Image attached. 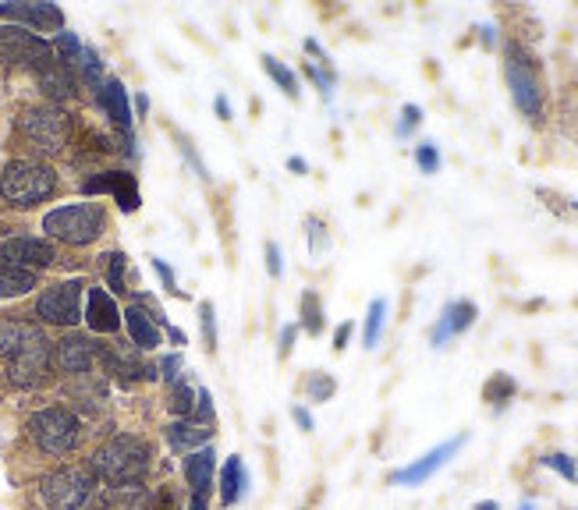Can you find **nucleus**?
I'll return each instance as SVG.
<instances>
[{"instance_id": "nucleus-47", "label": "nucleus", "mask_w": 578, "mask_h": 510, "mask_svg": "<svg viewBox=\"0 0 578 510\" xmlns=\"http://www.w3.org/2000/svg\"><path fill=\"white\" fill-rule=\"evenodd\" d=\"M291 418L298 422V429H302V433H313V415H309V408L295 404V408H291Z\"/></svg>"}, {"instance_id": "nucleus-14", "label": "nucleus", "mask_w": 578, "mask_h": 510, "mask_svg": "<svg viewBox=\"0 0 578 510\" xmlns=\"http://www.w3.org/2000/svg\"><path fill=\"white\" fill-rule=\"evenodd\" d=\"M461 447H465V436H451V440H444V443H437L433 450H426L422 457H415L412 464L398 468V472L391 475V482H394V486H408V489L422 486V482H430Z\"/></svg>"}, {"instance_id": "nucleus-54", "label": "nucleus", "mask_w": 578, "mask_h": 510, "mask_svg": "<svg viewBox=\"0 0 578 510\" xmlns=\"http://www.w3.org/2000/svg\"><path fill=\"white\" fill-rule=\"evenodd\" d=\"M135 107H139V114H149V96H135Z\"/></svg>"}, {"instance_id": "nucleus-20", "label": "nucleus", "mask_w": 578, "mask_h": 510, "mask_svg": "<svg viewBox=\"0 0 578 510\" xmlns=\"http://www.w3.org/2000/svg\"><path fill=\"white\" fill-rule=\"evenodd\" d=\"M476 316H479V309L469 302V298L447 302L444 312H440V319H437V326H433V333H430V344H433V348H444L451 337H458V333L469 330V326L476 323Z\"/></svg>"}, {"instance_id": "nucleus-13", "label": "nucleus", "mask_w": 578, "mask_h": 510, "mask_svg": "<svg viewBox=\"0 0 578 510\" xmlns=\"http://www.w3.org/2000/svg\"><path fill=\"white\" fill-rule=\"evenodd\" d=\"M61 252L50 238H32V234H18V238L0 241V266H18V270H50L57 266Z\"/></svg>"}, {"instance_id": "nucleus-15", "label": "nucleus", "mask_w": 578, "mask_h": 510, "mask_svg": "<svg viewBox=\"0 0 578 510\" xmlns=\"http://www.w3.org/2000/svg\"><path fill=\"white\" fill-rule=\"evenodd\" d=\"M82 192L86 195H114L125 213H135L142 202L139 185H135V174H128V170H100V174L82 181Z\"/></svg>"}, {"instance_id": "nucleus-7", "label": "nucleus", "mask_w": 578, "mask_h": 510, "mask_svg": "<svg viewBox=\"0 0 578 510\" xmlns=\"http://www.w3.org/2000/svg\"><path fill=\"white\" fill-rule=\"evenodd\" d=\"M96 493H100V482L89 472V464L64 461L36 482V500L43 510H82L96 503Z\"/></svg>"}, {"instance_id": "nucleus-16", "label": "nucleus", "mask_w": 578, "mask_h": 510, "mask_svg": "<svg viewBox=\"0 0 578 510\" xmlns=\"http://www.w3.org/2000/svg\"><path fill=\"white\" fill-rule=\"evenodd\" d=\"M32 75H36V85H40L43 100H47L50 107H64V103H71L79 96V75H75V68L57 61V57L43 64L40 71H32Z\"/></svg>"}, {"instance_id": "nucleus-6", "label": "nucleus", "mask_w": 578, "mask_h": 510, "mask_svg": "<svg viewBox=\"0 0 578 510\" xmlns=\"http://www.w3.org/2000/svg\"><path fill=\"white\" fill-rule=\"evenodd\" d=\"M110 217L100 202H64L57 209H47L43 231L50 241H61L68 248H89L107 234Z\"/></svg>"}, {"instance_id": "nucleus-31", "label": "nucleus", "mask_w": 578, "mask_h": 510, "mask_svg": "<svg viewBox=\"0 0 578 510\" xmlns=\"http://www.w3.org/2000/svg\"><path fill=\"white\" fill-rule=\"evenodd\" d=\"M103 273H107L110 294H128V255L125 252H107L100 259Z\"/></svg>"}, {"instance_id": "nucleus-4", "label": "nucleus", "mask_w": 578, "mask_h": 510, "mask_svg": "<svg viewBox=\"0 0 578 510\" xmlns=\"http://www.w3.org/2000/svg\"><path fill=\"white\" fill-rule=\"evenodd\" d=\"M18 139L29 149H36L40 156H64L75 146V132L79 124L64 107H50V103H32L22 107L15 117Z\"/></svg>"}, {"instance_id": "nucleus-29", "label": "nucleus", "mask_w": 578, "mask_h": 510, "mask_svg": "<svg viewBox=\"0 0 578 510\" xmlns=\"http://www.w3.org/2000/svg\"><path fill=\"white\" fill-rule=\"evenodd\" d=\"M383 326H387V298H373L366 312V323H362V348L373 351L380 344Z\"/></svg>"}, {"instance_id": "nucleus-26", "label": "nucleus", "mask_w": 578, "mask_h": 510, "mask_svg": "<svg viewBox=\"0 0 578 510\" xmlns=\"http://www.w3.org/2000/svg\"><path fill=\"white\" fill-rule=\"evenodd\" d=\"M245 489H249V472H245L242 457L231 454L224 464H220V472H217V493H220V503H224V507H235V503L245 496Z\"/></svg>"}, {"instance_id": "nucleus-35", "label": "nucleus", "mask_w": 578, "mask_h": 510, "mask_svg": "<svg viewBox=\"0 0 578 510\" xmlns=\"http://www.w3.org/2000/svg\"><path fill=\"white\" fill-rule=\"evenodd\" d=\"M50 47H54V57H57V61L68 64V68H75V64H79V57H82V50H86V47H82V39L75 36V32H68V29L57 32Z\"/></svg>"}, {"instance_id": "nucleus-10", "label": "nucleus", "mask_w": 578, "mask_h": 510, "mask_svg": "<svg viewBox=\"0 0 578 510\" xmlns=\"http://www.w3.org/2000/svg\"><path fill=\"white\" fill-rule=\"evenodd\" d=\"M50 362H54V376L82 379L93 376L100 369V340L79 330H64L50 348Z\"/></svg>"}, {"instance_id": "nucleus-22", "label": "nucleus", "mask_w": 578, "mask_h": 510, "mask_svg": "<svg viewBox=\"0 0 578 510\" xmlns=\"http://www.w3.org/2000/svg\"><path fill=\"white\" fill-rule=\"evenodd\" d=\"M181 475H185L188 493H213V482H217V450H213V443L181 457Z\"/></svg>"}, {"instance_id": "nucleus-41", "label": "nucleus", "mask_w": 578, "mask_h": 510, "mask_svg": "<svg viewBox=\"0 0 578 510\" xmlns=\"http://www.w3.org/2000/svg\"><path fill=\"white\" fill-rule=\"evenodd\" d=\"M199 323H203V340H206V351H217V316H213V305L203 302L199 305Z\"/></svg>"}, {"instance_id": "nucleus-40", "label": "nucleus", "mask_w": 578, "mask_h": 510, "mask_svg": "<svg viewBox=\"0 0 578 510\" xmlns=\"http://www.w3.org/2000/svg\"><path fill=\"white\" fill-rule=\"evenodd\" d=\"M415 167H419L422 174H437V170H440V149L433 146V142H419V146H415Z\"/></svg>"}, {"instance_id": "nucleus-9", "label": "nucleus", "mask_w": 578, "mask_h": 510, "mask_svg": "<svg viewBox=\"0 0 578 510\" xmlns=\"http://www.w3.org/2000/svg\"><path fill=\"white\" fill-rule=\"evenodd\" d=\"M47 61H54V47L40 32L22 29V25H0V68H25V71H40Z\"/></svg>"}, {"instance_id": "nucleus-50", "label": "nucleus", "mask_w": 578, "mask_h": 510, "mask_svg": "<svg viewBox=\"0 0 578 510\" xmlns=\"http://www.w3.org/2000/svg\"><path fill=\"white\" fill-rule=\"evenodd\" d=\"M213 110H217L220 121H231V100H227L224 93H220L217 100H213Z\"/></svg>"}, {"instance_id": "nucleus-24", "label": "nucleus", "mask_w": 578, "mask_h": 510, "mask_svg": "<svg viewBox=\"0 0 578 510\" xmlns=\"http://www.w3.org/2000/svg\"><path fill=\"white\" fill-rule=\"evenodd\" d=\"M47 337L40 323H29V319H0V362L15 358L18 351H25L32 340Z\"/></svg>"}, {"instance_id": "nucleus-51", "label": "nucleus", "mask_w": 578, "mask_h": 510, "mask_svg": "<svg viewBox=\"0 0 578 510\" xmlns=\"http://www.w3.org/2000/svg\"><path fill=\"white\" fill-rule=\"evenodd\" d=\"M288 170H295V174H309V163H305L302 156H288Z\"/></svg>"}, {"instance_id": "nucleus-19", "label": "nucleus", "mask_w": 578, "mask_h": 510, "mask_svg": "<svg viewBox=\"0 0 578 510\" xmlns=\"http://www.w3.org/2000/svg\"><path fill=\"white\" fill-rule=\"evenodd\" d=\"M213 433H217V425H199L192 418H174V422L164 425V440L174 454H192V450H203L213 443Z\"/></svg>"}, {"instance_id": "nucleus-52", "label": "nucleus", "mask_w": 578, "mask_h": 510, "mask_svg": "<svg viewBox=\"0 0 578 510\" xmlns=\"http://www.w3.org/2000/svg\"><path fill=\"white\" fill-rule=\"evenodd\" d=\"M479 36H483V43H486V47H497V36H493V25H483V29H479Z\"/></svg>"}, {"instance_id": "nucleus-55", "label": "nucleus", "mask_w": 578, "mask_h": 510, "mask_svg": "<svg viewBox=\"0 0 578 510\" xmlns=\"http://www.w3.org/2000/svg\"><path fill=\"white\" fill-rule=\"evenodd\" d=\"M472 510H500V503L497 500H483V503H476Z\"/></svg>"}, {"instance_id": "nucleus-27", "label": "nucleus", "mask_w": 578, "mask_h": 510, "mask_svg": "<svg viewBox=\"0 0 578 510\" xmlns=\"http://www.w3.org/2000/svg\"><path fill=\"white\" fill-rule=\"evenodd\" d=\"M36 287H40V273L18 270V266H0V302L32 294Z\"/></svg>"}, {"instance_id": "nucleus-48", "label": "nucleus", "mask_w": 578, "mask_h": 510, "mask_svg": "<svg viewBox=\"0 0 578 510\" xmlns=\"http://www.w3.org/2000/svg\"><path fill=\"white\" fill-rule=\"evenodd\" d=\"M295 337H298V326H284V330H281V358L291 355V348H295Z\"/></svg>"}, {"instance_id": "nucleus-11", "label": "nucleus", "mask_w": 578, "mask_h": 510, "mask_svg": "<svg viewBox=\"0 0 578 510\" xmlns=\"http://www.w3.org/2000/svg\"><path fill=\"white\" fill-rule=\"evenodd\" d=\"M100 372L121 387H139V383H157L160 369L157 362H146L139 348L114 340V344H100Z\"/></svg>"}, {"instance_id": "nucleus-45", "label": "nucleus", "mask_w": 578, "mask_h": 510, "mask_svg": "<svg viewBox=\"0 0 578 510\" xmlns=\"http://www.w3.org/2000/svg\"><path fill=\"white\" fill-rule=\"evenodd\" d=\"M153 270H157V277L164 280L167 291H171V294H181V291H178V280H174V270L164 263V259H153Z\"/></svg>"}, {"instance_id": "nucleus-46", "label": "nucleus", "mask_w": 578, "mask_h": 510, "mask_svg": "<svg viewBox=\"0 0 578 510\" xmlns=\"http://www.w3.org/2000/svg\"><path fill=\"white\" fill-rule=\"evenodd\" d=\"M352 333H355V323H341L334 330V351H344L348 348V340H352Z\"/></svg>"}, {"instance_id": "nucleus-49", "label": "nucleus", "mask_w": 578, "mask_h": 510, "mask_svg": "<svg viewBox=\"0 0 578 510\" xmlns=\"http://www.w3.org/2000/svg\"><path fill=\"white\" fill-rule=\"evenodd\" d=\"M210 496L213 493H188L185 510H210Z\"/></svg>"}, {"instance_id": "nucleus-33", "label": "nucleus", "mask_w": 578, "mask_h": 510, "mask_svg": "<svg viewBox=\"0 0 578 510\" xmlns=\"http://www.w3.org/2000/svg\"><path fill=\"white\" fill-rule=\"evenodd\" d=\"M263 71L274 78L277 89H281L288 100H298V78H295V71H291L288 64L277 61V57H270V54H263Z\"/></svg>"}, {"instance_id": "nucleus-39", "label": "nucleus", "mask_w": 578, "mask_h": 510, "mask_svg": "<svg viewBox=\"0 0 578 510\" xmlns=\"http://www.w3.org/2000/svg\"><path fill=\"white\" fill-rule=\"evenodd\" d=\"M157 369H160V379H164L167 387H171V383L185 379V376H181V372H185V358H181V351H171V355H160Z\"/></svg>"}, {"instance_id": "nucleus-44", "label": "nucleus", "mask_w": 578, "mask_h": 510, "mask_svg": "<svg viewBox=\"0 0 578 510\" xmlns=\"http://www.w3.org/2000/svg\"><path fill=\"white\" fill-rule=\"evenodd\" d=\"M309 78L320 85L323 100H330V93H334V75H327V71H320V68H313V64H309Z\"/></svg>"}, {"instance_id": "nucleus-21", "label": "nucleus", "mask_w": 578, "mask_h": 510, "mask_svg": "<svg viewBox=\"0 0 578 510\" xmlns=\"http://www.w3.org/2000/svg\"><path fill=\"white\" fill-rule=\"evenodd\" d=\"M121 316H125V330L128 337H132V348H139L142 355H146V351H157L160 344H164L157 312H149L146 305H128Z\"/></svg>"}, {"instance_id": "nucleus-17", "label": "nucleus", "mask_w": 578, "mask_h": 510, "mask_svg": "<svg viewBox=\"0 0 578 510\" xmlns=\"http://www.w3.org/2000/svg\"><path fill=\"white\" fill-rule=\"evenodd\" d=\"M0 18L8 25H22L32 32H64V11L57 4H0Z\"/></svg>"}, {"instance_id": "nucleus-53", "label": "nucleus", "mask_w": 578, "mask_h": 510, "mask_svg": "<svg viewBox=\"0 0 578 510\" xmlns=\"http://www.w3.org/2000/svg\"><path fill=\"white\" fill-rule=\"evenodd\" d=\"M167 337H171V344H178V348L185 344V333H181L178 326H167Z\"/></svg>"}, {"instance_id": "nucleus-38", "label": "nucleus", "mask_w": 578, "mask_h": 510, "mask_svg": "<svg viewBox=\"0 0 578 510\" xmlns=\"http://www.w3.org/2000/svg\"><path fill=\"white\" fill-rule=\"evenodd\" d=\"M192 422L217 425V404H213V394L206 387H199V394H196V411H192Z\"/></svg>"}, {"instance_id": "nucleus-28", "label": "nucleus", "mask_w": 578, "mask_h": 510, "mask_svg": "<svg viewBox=\"0 0 578 510\" xmlns=\"http://www.w3.org/2000/svg\"><path fill=\"white\" fill-rule=\"evenodd\" d=\"M515 394H518V383L508 376V372H493V376L486 379V387H483V401L490 404L493 411L508 408V404L515 401Z\"/></svg>"}, {"instance_id": "nucleus-5", "label": "nucleus", "mask_w": 578, "mask_h": 510, "mask_svg": "<svg viewBox=\"0 0 578 510\" xmlns=\"http://www.w3.org/2000/svg\"><path fill=\"white\" fill-rule=\"evenodd\" d=\"M504 78H508L511 100H515L518 114L532 124L543 121V114H547V89H543L539 61L518 39H511L508 47H504Z\"/></svg>"}, {"instance_id": "nucleus-23", "label": "nucleus", "mask_w": 578, "mask_h": 510, "mask_svg": "<svg viewBox=\"0 0 578 510\" xmlns=\"http://www.w3.org/2000/svg\"><path fill=\"white\" fill-rule=\"evenodd\" d=\"M96 103H100L103 114L110 117V124L118 132H132V103H128V89L121 78H107L103 89L96 93Z\"/></svg>"}, {"instance_id": "nucleus-42", "label": "nucleus", "mask_w": 578, "mask_h": 510, "mask_svg": "<svg viewBox=\"0 0 578 510\" xmlns=\"http://www.w3.org/2000/svg\"><path fill=\"white\" fill-rule=\"evenodd\" d=\"M419 124H422V107H415V103H405V107H401L398 135H401V139H408V135H412Z\"/></svg>"}, {"instance_id": "nucleus-1", "label": "nucleus", "mask_w": 578, "mask_h": 510, "mask_svg": "<svg viewBox=\"0 0 578 510\" xmlns=\"http://www.w3.org/2000/svg\"><path fill=\"white\" fill-rule=\"evenodd\" d=\"M153 443L142 433H114L93 447V454L86 457L89 472L96 475V482L103 486H128V482H146L153 472Z\"/></svg>"}, {"instance_id": "nucleus-37", "label": "nucleus", "mask_w": 578, "mask_h": 510, "mask_svg": "<svg viewBox=\"0 0 578 510\" xmlns=\"http://www.w3.org/2000/svg\"><path fill=\"white\" fill-rule=\"evenodd\" d=\"M539 464H543V468H550V472H557V475H561V479L578 482V468H575V461H571L568 454H561V450H554V454H543V457H539Z\"/></svg>"}, {"instance_id": "nucleus-25", "label": "nucleus", "mask_w": 578, "mask_h": 510, "mask_svg": "<svg viewBox=\"0 0 578 510\" xmlns=\"http://www.w3.org/2000/svg\"><path fill=\"white\" fill-rule=\"evenodd\" d=\"M100 503L107 510H153V486L128 482V486H103Z\"/></svg>"}, {"instance_id": "nucleus-56", "label": "nucleus", "mask_w": 578, "mask_h": 510, "mask_svg": "<svg viewBox=\"0 0 578 510\" xmlns=\"http://www.w3.org/2000/svg\"><path fill=\"white\" fill-rule=\"evenodd\" d=\"M82 510H107L103 503H89V507H82Z\"/></svg>"}, {"instance_id": "nucleus-8", "label": "nucleus", "mask_w": 578, "mask_h": 510, "mask_svg": "<svg viewBox=\"0 0 578 510\" xmlns=\"http://www.w3.org/2000/svg\"><path fill=\"white\" fill-rule=\"evenodd\" d=\"M86 280H57V284L43 287L36 294V323L43 326H61V330H75L82 323V298H86Z\"/></svg>"}, {"instance_id": "nucleus-3", "label": "nucleus", "mask_w": 578, "mask_h": 510, "mask_svg": "<svg viewBox=\"0 0 578 510\" xmlns=\"http://www.w3.org/2000/svg\"><path fill=\"white\" fill-rule=\"evenodd\" d=\"M61 178L47 160L36 156H18L0 167V202L8 209H36L54 199Z\"/></svg>"}, {"instance_id": "nucleus-2", "label": "nucleus", "mask_w": 578, "mask_h": 510, "mask_svg": "<svg viewBox=\"0 0 578 510\" xmlns=\"http://www.w3.org/2000/svg\"><path fill=\"white\" fill-rule=\"evenodd\" d=\"M25 440L50 461H68L86 443V422L68 404H43L25 418Z\"/></svg>"}, {"instance_id": "nucleus-57", "label": "nucleus", "mask_w": 578, "mask_h": 510, "mask_svg": "<svg viewBox=\"0 0 578 510\" xmlns=\"http://www.w3.org/2000/svg\"><path fill=\"white\" fill-rule=\"evenodd\" d=\"M518 510H536V507H532V503H529V500H525V503H522V507H518Z\"/></svg>"}, {"instance_id": "nucleus-12", "label": "nucleus", "mask_w": 578, "mask_h": 510, "mask_svg": "<svg viewBox=\"0 0 578 510\" xmlns=\"http://www.w3.org/2000/svg\"><path fill=\"white\" fill-rule=\"evenodd\" d=\"M50 348H54V340L40 337V340H32L25 351H18L15 358H8V362H4V379H8V387H15V390H43L47 387L50 379H54Z\"/></svg>"}, {"instance_id": "nucleus-32", "label": "nucleus", "mask_w": 578, "mask_h": 510, "mask_svg": "<svg viewBox=\"0 0 578 510\" xmlns=\"http://www.w3.org/2000/svg\"><path fill=\"white\" fill-rule=\"evenodd\" d=\"M298 312H302V330L309 337H320L323 333V302L316 291H302V302H298Z\"/></svg>"}, {"instance_id": "nucleus-34", "label": "nucleus", "mask_w": 578, "mask_h": 510, "mask_svg": "<svg viewBox=\"0 0 578 510\" xmlns=\"http://www.w3.org/2000/svg\"><path fill=\"white\" fill-rule=\"evenodd\" d=\"M75 68H79V82H82V85H89V89H96V93H100L107 78H103V57L96 54L93 47L82 50V57H79V64H75Z\"/></svg>"}, {"instance_id": "nucleus-36", "label": "nucleus", "mask_w": 578, "mask_h": 510, "mask_svg": "<svg viewBox=\"0 0 578 510\" xmlns=\"http://www.w3.org/2000/svg\"><path fill=\"white\" fill-rule=\"evenodd\" d=\"M334 390H337V383H334V376H330V372H313V376L305 379V394H309V401H316V404L330 401V397H334Z\"/></svg>"}, {"instance_id": "nucleus-43", "label": "nucleus", "mask_w": 578, "mask_h": 510, "mask_svg": "<svg viewBox=\"0 0 578 510\" xmlns=\"http://www.w3.org/2000/svg\"><path fill=\"white\" fill-rule=\"evenodd\" d=\"M266 273H270V277H281L284 273V263H281V248L274 245V241H266Z\"/></svg>"}, {"instance_id": "nucleus-58", "label": "nucleus", "mask_w": 578, "mask_h": 510, "mask_svg": "<svg viewBox=\"0 0 578 510\" xmlns=\"http://www.w3.org/2000/svg\"><path fill=\"white\" fill-rule=\"evenodd\" d=\"M571 206H575V209H578V202H571Z\"/></svg>"}, {"instance_id": "nucleus-18", "label": "nucleus", "mask_w": 578, "mask_h": 510, "mask_svg": "<svg viewBox=\"0 0 578 510\" xmlns=\"http://www.w3.org/2000/svg\"><path fill=\"white\" fill-rule=\"evenodd\" d=\"M82 319H86L89 330L103 333V337H114L121 330V323H125L114 294L103 291V287H89L86 291V312H82Z\"/></svg>"}, {"instance_id": "nucleus-30", "label": "nucleus", "mask_w": 578, "mask_h": 510, "mask_svg": "<svg viewBox=\"0 0 578 510\" xmlns=\"http://www.w3.org/2000/svg\"><path fill=\"white\" fill-rule=\"evenodd\" d=\"M196 387H188V379H178V383H171L167 387V411H171L174 418H192V411H196Z\"/></svg>"}]
</instances>
